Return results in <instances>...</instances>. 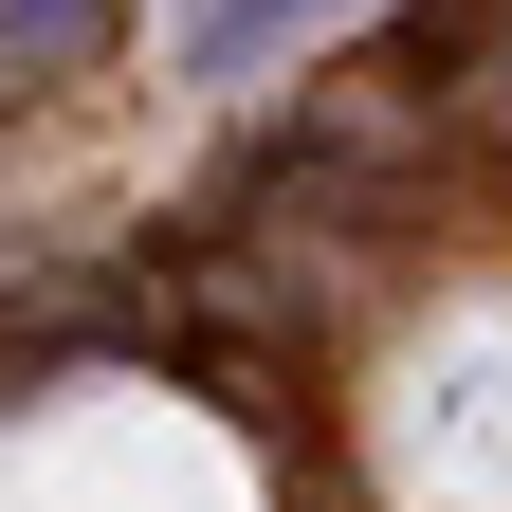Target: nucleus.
Here are the masks:
<instances>
[{
	"instance_id": "nucleus-1",
	"label": "nucleus",
	"mask_w": 512,
	"mask_h": 512,
	"mask_svg": "<svg viewBox=\"0 0 512 512\" xmlns=\"http://www.w3.org/2000/svg\"><path fill=\"white\" fill-rule=\"evenodd\" d=\"M0 512H256V494H238V458L183 403L74 384V403H37L19 439H0Z\"/></svg>"
},
{
	"instance_id": "nucleus-2",
	"label": "nucleus",
	"mask_w": 512,
	"mask_h": 512,
	"mask_svg": "<svg viewBox=\"0 0 512 512\" xmlns=\"http://www.w3.org/2000/svg\"><path fill=\"white\" fill-rule=\"evenodd\" d=\"M348 0H202V19H183V92H238V74H275L293 37H330Z\"/></svg>"
},
{
	"instance_id": "nucleus-3",
	"label": "nucleus",
	"mask_w": 512,
	"mask_h": 512,
	"mask_svg": "<svg viewBox=\"0 0 512 512\" xmlns=\"http://www.w3.org/2000/svg\"><path fill=\"white\" fill-rule=\"evenodd\" d=\"M110 55V0H0V110H37V92H74Z\"/></svg>"
}]
</instances>
